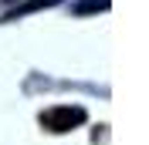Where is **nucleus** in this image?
Masks as SVG:
<instances>
[{
	"instance_id": "nucleus-1",
	"label": "nucleus",
	"mask_w": 149,
	"mask_h": 145,
	"mask_svg": "<svg viewBox=\"0 0 149 145\" xmlns=\"http://www.w3.org/2000/svg\"><path fill=\"white\" fill-rule=\"evenodd\" d=\"M85 108H78V105H54V108L41 111V128H47V132H54V135H61V132H71V128L85 125Z\"/></svg>"
},
{
	"instance_id": "nucleus-2",
	"label": "nucleus",
	"mask_w": 149,
	"mask_h": 145,
	"mask_svg": "<svg viewBox=\"0 0 149 145\" xmlns=\"http://www.w3.org/2000/svg\"><path fill=\"white\" fill-rule=\"evenodd\" d=\"M58 0H31V3H24V7H17L14 14H7V20H17L24 17V14H31V10H41V7H54Z\"/></svg>"
},
{
	"instance_id": "nucleus-3",
	"label": "nucleus",
	"mask_w": 149,
	"mask_h": 145,
	"mask_svg": "<svg viewBox=\"0 0 149 145\" xmlns=\"http://www.w3.org/2000/svg\"><path fill=\"white\" fill-rule=\"evenodd\" d=\"M109 7V0H81L78 7H74V14H88V10H105Z\"/></svg>"
},
{
	"instance_id": "nucleus-4",
	"label": "nucleus",
	"mask_w": 149,
	"mask_h": 145,
	"mask_svg": "<svg viewBox=\"0 0 149 145\" xmlns=\"http://www.w3.org/2000/svg\"><path fill=\"white\" fill-rule=\"evenodd\" d=\"M3 3H14V0H3Z\"/></svg>"
}]
</instances>
